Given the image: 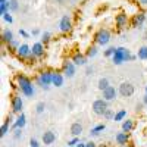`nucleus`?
Instances as JSON below:
<instances>
[{
  "label": "nucleus",
  "instance_id": "nucleus-1",
  "mask_svg": "<svg viewBox=\"0 0 147 147\" xmlns=\"http://www.w3.org/2000/svg\"><path fill=\"white\" fill-rule=\"evenodd\" d=\"M18 85H19V88H21L24 96L32 97V94H34V85H32L30 78L24 77V75H18Z\"/></svg>",
  "mask_w": 147,
  "mask_h": 147
},
{
  "label": "nucleus",
  "instance_id": "nucleus-2",
  "mask_svg": "<svg viewBox=\"0 0 147 147\" xmlns=\"http://www.w3.org/2000/svg\"><path fill=\"white\" fill-rule=\"evenodd\" d=\"M106 110H107V102L105 99H99L93 103V112L96 115H105Z\"/></svg>",
  "mask_w": 147,
  "mask_h": 147
},
{
  "label": "nucleus",
  "instance_id": "nucleus-3",
  "mask_svg": "<svg viewBox=\"0 0 147 147\" xmlns=\"http://www.w3.org/2000/svg\"><path fill=\"white\" fill-rule=\"evenodd\" d=\"M110 40V32L107 30H100L99 32L96 34V41L97 44H100V46H106Z\"/></svg>",
  "mask_w": 147,
  "mask_h": 147
},
{
  "label": "nucleus",
  "instance_id": "nucleus-4",
  "mask_svg": "<svg viewBox=\"0 0 147 147\" xmlns=\"http://www.w3.org/2000/svg\"><path fill=\"white\" fill-rule=\"evenodd\" d=\"M119 94L122 97H131L134 94V85L131 82H122L119 85Z\"/></svg>",
  "mask_w": 147,
  "mask_h": 147
},
{
  "label": "nucleus",
  "instance_id": "nucleus-5",
  "mask_svg": "<svg viewBox=\"0 0 147 147\" xmlns=\"http://www.w3.org/2000/svg\"><path fill=\"white\" fill-rule=\"evenodd\" d=\"M52 75H53V72H50V71L41 72L40 77H38V84L41 87H47L49 84H52Z\"/></svg>",
  "mask_w": 147,
  "mask_h": 147
},
{
  "label": "nucleus",
  "instance_id": "nucleus-6",
  "mask_svg": "<svg viewBox=\"0 0 147 147\" xmlns=\"http://www.w3.org/2000/svg\"><path fill=\"white\" fill-rule=\"evenodd\" d=\"M59 28L62 32H69L72 30V22H71V18L68 15L62 16V19H60V24H59Z\"/></svg>",
  "mask_w": 147,
  "mask_h": 147
},
{
  "label": "nucleus",
  "instance_id": "nucleus-7",
  "mask_svg": "<svg viewBox=\"0 0 147 147\" xmlns=\"http://www.w3.org/2000/svg\"><path fill=\"white\" fill-rule=\"evenodd\" d=\"M116 97V90L115 87H112V85H109V87L106 90H103V99L106 102H110V100H113Z\"/></svg>",
  "mask_w": 147,
  "mask_h": 147
},
{
  "label": "nucleus",
  "instance_id": "nucleus-8",
  "mask_svg": "<svg viewBox=\"0 0 147 147\" xmlns=\"http://www.w3.org/2000/svg\"><path fill=\"white\" fill-rule=\"evenodd\" d=\"M22 106H24V103H22V99H21L19 96H15L13 99H12V110H13L15 113H21Z\"/></svg>",
  "mask_w": 147,
  "mask_h": 147
},
{
  "label": "nucleus",
  "instance_id": "nucleus-9",
  "mask_svg": "<svg viewBox=\"0 0 147 147\" xmlns=\"http://www.w3.org/2000/svg\"><path fill=\"white\" fill-rule=\"evenodd\" d=\"M55 140H56V134H55L53 131H46V132L43 134V143H44L46 146L53 144Z\"/></svg>",
  "mask_w": 147,
  "mask_h": 147
},
{
  "label": "nucleus",
  "instance_id": "nucleus-10",
  "mask_svg": "<svg viewBox=\"0 0 147 147\" xmlns=\"http://www.w3.org/2000/svg\"><path fill=\"white\" fill-rule=\"evenodd\" d=\"M63 74H65L68 78H72L74 75H75V63H74V62H66L65 63Z\"/></svg>",
  "mask_w": 147,
  "mask_h": 147
},
{
  "label": "nucleus",
  "instance_id": "nucleus-11",
  "mask_svg": "<svg viewBox=\"0 0 147 147\" xmlns=\"http://www.w3.org/2000/svg\"><path fill=\"white\" fill-rule=\"evenodd\" d=\"M31 53L32 56H37V57H40L44 55V47H43V43H35L31 49Z\"/></svg>",
  "mask_w": 147,
  "mask_h": 147
},
{
  "label": "nucleus",
  "instance_id": "nucleus-12",
  "mask_svg": "<svg viewBox=\"0 0 147 147\" xmlns=\"http://www.w3.org/2000/svg\"><path fill=\"white\" fill-rule=\"evenodd\" d=\"M16 50H18V56H19V57H27V56H30V53H31V49H30L28 44L19 46Z\"/></svg>",
  "mask_w": 147,
  "mask_h": 147
},
{
  "label": "nucleus",
  "instance_id": "nucleus-13",
  "mask_svg": "<svg viewBox=\"0 0 147 147\" xmlns=\"http://www.w3.org/2000/svg\"><path fill=\"white\" fill-rule=\"evenodd\" d=\"M52 84L56 85V87H62V85H63V77H62V74L53 72V75H52Z\"/></svg>",
  "mask_w": 147,
  "mask_h": 147
},
{
  "label": "nucleus",
  "instance_id": "nucleus-14",
  "mask_svg": "<svg viewBox=\"0 0 147 147\" xmlns=\"http://www.w3.org/2000/svg\"><path fill=\"white\" fill-rule=\"evenodd\" d=\"M81 132H82V125L80 124V122H74V124L71 125V134L74 137H80Z\"/></svg>",
  "mask_w": 147,
  "mask_h": 147
},
{
  "label": "nucleus",
  "instance_id": "nucleus-15",
  "mask_svg": "<svg viewBox=\"0 0 147 147\" xmlns=\"http://www.w3.org/2000/svg\"><path fill=\"white\" fill-rule=\"evenodd\" d=\"M127 21H128V18H127L125 13H119V15L116 16V25H118V28L125 27V25H127Z\"/></svg>",
  "mask_w": 147,
  "mask_h": 147
},
{
  "label": "nucleus",
  "instance_id": "nucleus-16",
  "mask_svg": "<svg viewBox=\"0 0 147 147\" xmlns=\"http://www.w3.org/2000/svg\"><path fill=\"white\" fill-rule=\"evenodd\" d=\"M144 19H146L144 13H138V15H136V16H134V19H132V27H141V25H143V22H144Z\"/></svg>",
  "mask_w": 147,
  "mask_h": 147
},
{
  "label": "nucleus",
  "instance_id": "nucleus-17",
  "mask_svg": "<svg viewBox=\"0 0 147 147\" xmlns=\"http://www.w3.org/2000/svg\"><path fill=\"white\" fill-rule=\"evenodd\" d=\"M24 125H25V115L24 113H19V116H18V119H16V122L13 124V129H16V128H24Z\"/></svg>",
  "mask_w": 147,
  "mask_h": 147
},
{
  "label": "nucleus",
  "instance_id": "nucleus-18",
  "mask_svg": "<svg viewBox=\"0 0 147 147\" xmlns=\"http://www.w3.org/2000/svg\"><path fill=\"white\" fill-rule=\"evenodd\" d=\"M128 140H129L128 132H119L118 136H116V141H118V144H127Z\"/></svg>",
  "mask_w": 147,
  "mask_h": 147
},
{
  "label": "nucleus",
  "instance_id": "nucleus-19",
  "mask_svg": "<svg viewBox=\"0 0 147 147\" xmlns=\"http://www.w3.org/2000/svg\"><path fill=\"white\" fill-rule=\"evenodd\" d=\"M2 38H3L5 43L9 44L10 41H13V34H12V31H9V30H5L3 34H2Z\"/></svg>",
  "mask_w": 147,
  "mask_h": 147
},
{
  "label": "nucleus",
  "instance_id": "nucleus-20",
  "mask_svg": "<svg viewBox=\"0 0 147 147\" xmlns=\"http://www.w3.org/2000/svg\"><path fill=\"white\" fill-rule=\"evenodd\" d=\"M72 62L75 63V65H84V63H85V57H84L81 53H77V55H74Z\"/></svg>",
  "mask_w": 147,
  "mask_h": 147
},
{
  "label": "nucleus",
  "instance_id": "nucleus-21",
  "mask_svg": "<svg viewBox=\"0 0 147 147\" xmlns=\"http://www.w3.org/2000/svg\"><path fill=\"white\" fill-rule=\"evenodd\" d=\"M132 128H134L132 121L127 119V121H124V122H122V131H124V132H129V131H132Z\"/></svg>",
  "mask_w": 147,
  "mask_h": 147
},
{
  "label": "nucleus",
  "instance_id": "nucleus-22",
  "mask_svg": "<svg viewBox=\"0 0 147 147\" xmlns=\"http://www.w3.org/2000/svg\"><path fill=\"white\" fill-rule=\"evenodd\" d=\"M10 121H12V116H9L7 119H6V122L2 125V129H0V136L2 137H5L6 134H7V131H9V124H10Z\"/></svg>",
  "mask_w": 147,
  "mask_h": 147
},
{
  "label": "nucleus",
  "instance_id": "nucleus-23",
  "mask_svg": "<svg viewBox=\"0 0 147 147\" xmlns=\"http://www.w3.org/2000/svg\"><path fill=\"white\" fill-rule=\"evenodd\" d=\"M137 57H138V59H143V60H147V46H143V47L140 49Z\"/></svg>",
  "mask_w": 147,
  "mask_h": 147
},
{
  "label": "nucleus",
  "instance_id": "nucleus-24",
  "mask_svg": "<svg viewBox=\"0 0 147 147\" xmlns=\"http://www.w3.org/2000/svg\"><path fill=\"white\" fill-rule=\"evenodd\" d=\"M109 87V81H107V78H100L99 80V88L103 91V90H106Z\"/></svg>",
  "mask_w": 147,
  "mask_h": 147
},
{
  "label": "nucleus",
  "instance_id": "nucleus-25",
  "mask_svg": "<svg viewBox=\"0 0 147 147\" xmlns=\"http://www.w3.org/2000/svg\"><path fill=\"white\" fill-rule=\"evenodd\" d=\"M106 127H105V124H100V125H97V127H94L93 129H91V136H97L100 131H103Z\"/></svg>",
  "mask_w": 147,
  "mask_h": 147
},
{
  "label": "nucleus",
  "instance_id": "nucleus-26",
  "mask_svg": "<svg viewBox=\"0 0 147 147\" xmlns=\"http://www.w3.org/2000/svg\"><path fill=\"white\" fill-rule=\"evenodd\" d=\"M125 115H127V110H121V112H118L116 115H115V118H113V121H122V119H124L125 118Z\"/></svg>",
  "mask_w": 147,
  "mask_h": 147
},
{
  "label": "nucleus",
  "instance_id": "nucleus-27",
  "mask_svg": "<svg viewBox=\"0 0 147 147\" xmlns=\"http://www.w3.org/2000/svg\"><path fill=\"white\" fill-rule=\"evenodd\" d=\"M7 6H9V10H16L18 9V0H9Z\"/></svg>",
  "mask_w": 147,
  "mask_h": 147
},
{
  "label": "nucleus",
  "instance_id": "nucleus-28",
  "mask_svg": "<svg viewBox=\"0 0 147 147\" xmlns=\"http://www.w3.org/2000/svg\"><path fill=\"white\" fill-rule=\"evenodd\" d=\"M44 107H46L44 102L37 103V106H35V112H37V113H43V112H44Z\"/></svg>",
  "mask_w": 147,
  "mask_h": 147
},
{
  "label": "nucleus",
  "instance_id": "nucleus-29",
  "mask_svg": "<svg viewBox=\"0 0 147 147\" xmlns=\"http://www.w3.org/2000/svg\"><path fill=\"white\" fill-rule=\"evenodd\" d=\"M115 52H116V49H115V47H109L107 50L105 52V56H113Z\"/></svg>",
  "mask_w": 147,
  "mask_h": 147
},
{
  "label": "nucleus",
  "instance_id": "nucleus-30",
  "mask_svg": "<svg viewBox=\"0 0 147 147\" xmlns=\"http://www.w3.org/2000/svg\"><path fill=\"white\" fill-rule=\"evenodd\" d=\"M2 16H3V19H5L6 22H9V24H12V22H13V18H12V16L9 15V12H6V13H3Z\"/></svg>",
  "mask_w": 147,
  "mask_h": 147
},
{
  "label": "nucleus",
  "instance_id": "nucleus-31",
  "mask_svg": "<svg viewBox=\"0 0 147 147\" xmlns=\"http://www.w3.org/2000/svg\"><path fill=\"white\" fill-rule=\"evenodd\" d=\"M78 143H80V138H78V137H74V138L68 143V146H71V147H75Z\"/></svg>",
  "mask_w": 147,
  "mask_h": 147
},
{
  "label": "nucleus",
  "instance_id": "nucleus-32",
  "mask_svg": "<svg viewBox=\"0 0 147 147\" xmlns=\"http://www.w3.org/2000/svg\"><path fill=\"white\" fill-rule=\"evenodd\" d=\"M105 118H107V119H112V118H115V115H113V112H112V110H106V112H105V115H103Z\"/></svg>",
  "mask_w": 147,
  "mask_h": 147
},
{
  "label": "nucleus",
  "instance_id": "nucleus-33",
  "mask_svg": "<svg viewBox=\"0 0 147 147\" xmlns=\"http://www.w3.org/2000/svg\"><path fill=\"white\" fill-rule=\"evenodd\" d=\"M96 53H97V49H96V47H91L90 50H88V53H87V55H88L90 57H93V56H96Z\"/></svg>",
  "mask_w": 147,
  "mask_h": 147
},
{
  "label": "nucleus",
  "instance_id": "nucleus-34",
  "mask_svg": "<svg viewBox=\"0 0 147 147\" xmlns=\"http://www.w3.org/2000/svg\"><path fill=\"white\" fill-rule=\"evenodd\" d=\"M41 40H43V43H47L49 40H50V34H49V32H44V34H43V38H41Z\"/></svg>",
  "mask_w": 147,
  "mask_h": 147
},
{
  "label": "nucleus",
  "instance_id": "nucleus-35",
  "mask_svg": "<svg viewBox=\"0 0 147 147\" xmlns=\"http://www.w3.org/2000/svg\"><path fill=\"white\" fill-rule=\"evenodd\" d=\"M30 144H31V147H40V144H38V141H37L35 138H31V141H30Z\"/></svg>",
  "mask_w": 147,
  "mask_h": 147
},
{
  "label": "nucleus",
  "instance_id": "nucleus-36",
  "mask_svg": "<svg viewBox=\"0 0 147 147\" xmlns=\"http://www.w3.org/2000/svg\"><path fill=\"white\" fill-rule=\"evenodd\" d=\"M21 129H22V128H16V129H15V138H16V140L21 137Z\"/></svg>",
  "mask_w": 147,
  "mask_h": 147
},
{
  "label": "nucleus",
  "instance_id": "nucleus-37",
  "mask_svg": "<svg viewBox=\"0 0 147 147\" xmlns=\"http://www.w3.org/2000/svg\"><path fill=\"white\" fill-rule=\"evenodd\" d=\"M9 47H18V43H16L15 40H13V41H10V43H9Z\"/></svg>",
  "mask_w": 147,
  "mask_h": 147
},
{
  "label": "nucleus",
  "instance_id": "nucleus-38",
  "mask_svg": "<svg viewBox=\"0 0 147 147\" xmlns=\"http://www.w3.org/2000/svg\"><path fill=\"white\" fill-rule=\"evenodd\" d=\"M19 34H21L22 37H25V38H28V34H27L25 31H24V30H21V31H19Z\"/></svg>",
  "mask_w": 147,
  "mask_h": 147
},
{
  "label": "nucleus",
  "instance_id": "nucleus-39",
  "mask_svg": "<svg viewBox=\"0 0 147 147\" xmlns=\"http://www.w3.org/2000/svg\"><path fill=\"white\" fill-rule=\"evenodd\" d=\"M85 147H96V144L93 141H90V143H85Z\"/></svg>",
  "mask_w": 147,
  "mask_h": 147
},
{
  "label": "nucleus",
  "instance_id": "nucleus-40",
  "mask_svg": "<svg viewBox=\"0 0 147 147\" xmlns=\"http://www.w3.org/2000/svg\"><path fill=\"white\" fill-rule=\"evenodd\" d=\"M91 72H93V68H90V66H88V68H87V75H90Z\"/></svg>",
  "mask_w": 147,
  "mask_h": 147
},
{
  "label": "nucleus",
  "instance_id": "nucleus-41",
  "mask_svg": "<svg viewBox=\"0 0 147 147\" xmlns=\"http://www.w3.org/2000/svg\"><path fill=\"white\" fill-rule=\"evenodd\" d=\"M75 147H85V143H78Z\"/></svg>",
  "mask_w": 147,
  "mask_h": 147
},
{
  "label": "nucleus",
  "instance_id": "nucleus-42",
  "mask_svg": "<svg viewBox=\"0 0 147 147\" xmlns=\"http://www.w3.org/2000/svg\"><path fill=\"white\" fill-rule=\"evenodd\" d=\"M138 2H140L141 5H147V0H138Z\"/></svg>",
  "mask_w": 147,
  "mask_h": 147
},
{
  "label": "nucleus",
  "instance_id": "nucleus-43",
  "mask_svg": "<svg viewBox=\"0 0 147 147\" xmlns=\"http://www.w3.org/2000/svg\"><path fill=\"white\" fill-rule=\"evenodd\" d=\"M9 0H0V3H7Z\"/></svg>",
  "mask_w": 147,
  "mask_h": 147
},
{
  "label": "nucleus",
  "instance_id": "nucleus-44",
  "mask_svg": "<svg viewBox=\"0 0 147 147\" xmlns=\"http://www.w3.org/2000/svg\"><path fill=\"white\" fill-rule=\"evenodd\" d=\"M144 105H147V96L144 97Z\"/></svg>",
  "mask_w": 147,
  "mask_h": 147
},
{
  "label": "nucleus",
  "instance_id": "nucleus-45",
  "mask_svg": "<svg viewBox=\"0 0 147 147\" xmlns=\"http://www.w3.org/2000/svg\"><path fill=\"white\" fill-rule=\"evenodd\" d=\"M57 2H59V3H62V2H63V0H57Z\"/></svg>",
  "mask_w": 147,
  "mask_h": 147
},
{
  "label": "nucleus",
  "instance_id": "nucleus-46",
  "mask_svg": "<svg viewBox=\"0 0 147 147\" xmlns=\"http://www.w3.org/2000/svg\"><path fill=\"white\" fill-rule=\"evenodd\" d=\"M146 91H147V87H146Z\"/></svg>",
  "mask_w": 147,
  "mask_h": 147
},
{
  "label": "nucleus",
  "instance_id": "nucleus-47",
  "mask_svg": "<svg viewBox=\"0 0 147 147\" xmlns=\"http://www.w3.org/2000/svg\"><path fill=\"white\" fill-rule=\"evenodd\" d=\"M68 147H71V146H68Z\"/></svg>",
  "mask_w": 147,
  "mask_h": 147
}]
</instances>
